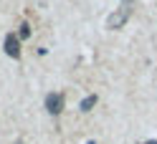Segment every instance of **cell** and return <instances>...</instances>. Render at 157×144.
Returning <instances> with one entry per match:
<instances>
[{
  "mask_svg": "<svg viewBox=\"0 0 157 144\" xmlns=\"http://www.w3.org/2000/svg\"><path fill=\"white\" fill-rule=\"evenodd\" d=\"M129 5H132V0H124V5L119 8V10L109 15V28H122L127 23V18H129V13H132Z\"/></svg>",
  "mask_w": 157,
  "mask_h": 144,
  "instance_id": "1",
  "label": "cell"
},
{
  "mask_svg": "<svg viewBox=\"0 0 157 144\" xmlns=\"http://www.w3.org/2000/svg\"><path fill=\"white\" fill-rule=\"evenodd\" d=\"M46 109H48V114H61L63 111V94H48L46 96Z\"/></svg>",
  "mask_w": 157,
  "mask_h": 144,
  "instance_id": "2",
  "label": "cell"
},
{
  "mask_svg": "<svg viewBox=\"0 0 157 144\" xmlns=\"http://www.w3.org/2000/svg\"><path fill=\"white\" fill-rule=\"evenodd\" d=\"M5 53L10 58H21V41H18V35H13V33L5 35Z\"/></svg>",
  "mask_w": 157,
  "mask_h": 144,
  "instance_id": "3",
  "label": "cell"
},
{
  "mask_svg": "<svg viewBox=\"0 0 157 144\" xmlns=\"http://www.w3.org/2000/svg\"><path fill=\"white\" fill-rule=\"evenodd\" d=\"M94 106H96V96H86L81 101V111H91Z\"/></svg>",
  "mask_w": 157,
  "mask_h": 144,
  "instance_id": "4",
  "label": "cell"
},
{
  "mask_svg": "<svg viewBox=\"0 0 157 144\" xmlns=\"http://www.w3.org/2000/svg\"><path fill=\"white\" fill-rule=\"evenodd\" d=\"M18 35H21V38H28V35H31V25L23 23V25H21V33H18Z\"/></svg>",
  "mask_w": 157,
  "mask_h": 144,
  "instance_id": "5",
  "label": "cell"
},
{
  "mask_svg": "<svg viewBox=\"0 0 157 144\" xmlns=\"http://www.w3.org/2000/svg\"><path fill=\"white\" fill-rule=\"evenodd\" d=\"M86 144H94V142H86Z\"/></svg>",
  "mask_w": 157,
  "mask_h": 144,
  "instance_id": "6",
  "label": "cell"
}]
</instances>
